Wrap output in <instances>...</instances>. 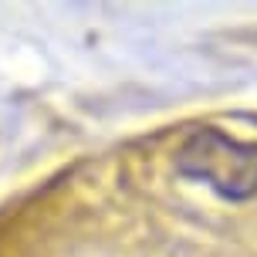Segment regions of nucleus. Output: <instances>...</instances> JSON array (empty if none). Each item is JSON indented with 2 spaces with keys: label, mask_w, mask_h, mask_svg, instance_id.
<instances>
[{
  "label": "nucleus",
  "mask_w": 257,
  "mask_h": 257,
  "mask_svg": "<svg viewBox=\"0 0 257 257\" xmlns=\"http://www.w3.org/2000/svg\"><path fill=\"white\" fill-rule=\"evenodd\" d=\"M176 169L227 200H247L257 193V142L230 139L220 128H196L183 142Z\"/></svg>",
  "instance_id": "1"
}]
</instances>
